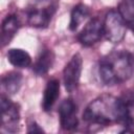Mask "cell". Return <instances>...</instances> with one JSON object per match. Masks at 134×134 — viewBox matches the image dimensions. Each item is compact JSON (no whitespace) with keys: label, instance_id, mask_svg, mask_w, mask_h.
<instances>
[{"label":"cell","instance_id":"cell-7","mask_svg":"<svg viewBox=\"0 0 134 134\" xmlns=\"http://www.w3.org/2000/svg\"><path fill=\"white\" fill-rule=\"evenodd\" d=\"M104 36V27H103V21L94 17L90 19L84 28L80 31L77 39L84 46H91L98 42L100 38Z\"/></svg>","mask_w":134,"mask_h":134},{"label":"cell","instance_id":"cell-11","mask_svg":"<svg viewBox=\"0 0 134 134\" xmlns=\"http://www.w3.org/2000/svg\"><path fill=\"white\" fill-rule=\"evenodd\" d=\"M22 81H23V76L20 72L17 71L7 72L1 79V87L3 92H5L7 95L16 94L21 88Z\"/></svg>","mask_w":134,"mask_h":134},{"label":"cell","instance_id":"cell-13","mask_svg":"<svg viewBox=\"0 0 134 134\" xmlns=\"http://www.w3.org/2000/svg\"><path fill=\"white\" fill-rule=\"evenodd\" d=\"M7 61L14 67L26 68L31 65V58L27 51L21 48H12L7 51Z\"/></svg>","mask_w":134,"mask_h":134},{"label":"cell","instance_id":"cell-14","mask_svg":"<svg viewBox=\"0 0 134 134\" xmlns=\"http://www.w3.org/2000/svg\"><path fill=\"white\" fill-rule=\"evenodd\" d=\"M90 10L87 5L83 3H79L75 5L70 14V22H69V29L74 31L76 30L80 25L89 17Z\"/></svg>","mask_w":134,"mask_h":134},{"label":"cell","instance_id":"cell-5","mask_svg":"<svg viewBox=\"0 0 134 134\" xmlns=\"http://www.w3.org/2000/svg\"><path fill=\"white\" fill-rule=\"evenodd\" d=\"M83 69V59L80 53H75L71 57L63 70V81L65 89L68 92L74 91L80 83Z\"/></svg>","mask_w":134,"mask_h":134},{"label":"cell","instance_id":"cell-12","mask_svg":"<svg viewBox=\"0 0 134 134\" xmlns=\"http://www.w3.org/2000/svg\"><path fill=\"white\" fill-rule=\"evenodd\" d=\"M53 62H54V54L52 50L44 49L40 52L34 64V71L38 75H43L51 69Z\"/></svg>","mask_w":134,"mask_h":134},{"label":"cell","instance_id":"cell-1","mask_svg":"<svg viewBox=\"0 0 134 134\" xmlns=\"http://www.w3.org/2000/svg\"><path fill=\"white\" fill-rule=\"evenodd\" d=\"M128 118L127 103L111 94L97 96L88 104L83 113V119L89 125L107 126L113 122L127 121Z\"/></svg>","mask_w":134,"mask_h":134},{"label":"cell","instance_id":"cell-15","mask_svg":"<svg viewBox=\"0 0 134 134\" xmlns=\"http://www.w3.org/2000/svg\"><path fill=\"white\" fill-rule=\"evenodd\" d=\"M122 19L131 27L134 28V0H120L117 8Z\"/></svg>","mask_w":134,"mask_h":134},{"label":"cell","instance_id":"cell-2","mask_svg":"<svg viewBox=\"0 0 134 134\" xmlns=\"http://www.w3.org/2000/svg\"><path fill=\"white\" fill-rule=\"evenodd\" d=\"M98 72L105 85L125 83L134 75V54L128 50H114L99 61Z\"/></svg>","mask_w":134,"mask_h":134},{"label":"cell","instance_id":"cell-3","mask_svg":"<svg viewBox=\"0 0 134 134\" xmlns=\"http://www.w3.org/2000/svg\"><path fill=\"white\" fill-rule=\"evenodd\" d=\"M55 12L53 0H34L26 9L27 23L37 28L46 27Z\"/></svg>","mask_w":134,"mask_h":134},{"label":"cell","instance_id":"cell-9","mask_svg":"<svg viewBox=\"0 0 134 134\" xmlns=\"http://www.w3.org/2000/svg\"><path fill=\"white\" fill-rule=\"evenodd\" d=\"M59 96H60V82L55 79H52L47 82L44 90L43 99L41 104L43 110L44 111L51 110Z\"/></svg>","mask_w":134,"mask_h":134},{"label":"cell","instance_id":"cell-4","mask_svg":"<svg viewBox=\"0 0 134 134\" xmlns=\"http://www.w3.org/2000/svg\"><path fill=\"white\" fill-rule=\"evenodd\" d=\"M104 36L111 43H119L124 40L127 31V23L118 10H109L103 21Z\"/></svg>","mask_w":134,"mask_h":134},{"label":"cell","instance_id":"cell-10","mask_svg":"<svg viewBox=\"0 0 134 134\" xmlns=\"http://www.w3.org/2000/svg\"><path fill=\"white\" fill-rule=\"evenodd\" d=\"M20 27L19 18L16 15H8L2 22L1 25V42L2 46H5L14 38Z\"/></svg>","mask_w":134,"mask_h":134},{"label":"cell","instance_id":"cell-6","mask_svg":"<svg viewBox=\"0 0 134 134\" xmlns=\"http://www.w3.org/2000/svg\"><path fill=\"white\" fill-rule=\"evenodd\" d=\"M1 114L2 128L9 132L16 131L20 120V111L18 106L4 94L1 95Z\"/></svg>","mask_w":134,"mask_h":134},{"label":"cell","instance_id":"cell-8","mask_svg":"<svg viewBox=\"0 0 134 134\" xmlns=\"http://www.w3.org/2000/svg\"><path fill=\"white\" fill-rule=\"evenodd\" d=\"M60 122L63 129L73 130L77 127V107L71 98L64 99L59 107Z\"/></svg>","mask_w":134,"mask_h":134},{"label":"cell","instance_id":"cell-16","mask_svg":"<svg viewBox=\"0 0 134 134\" xmlns=\"http://www.w3.org/2000/svg\"><path fill=\"white\" fill-rule=\"evenodd\" d=\"M28 132H43V129L40 128L39 125H37L36 122H32V124L29 126Z\"/></svg>","mask_w":134,"mask_h":134}]
</instances>
